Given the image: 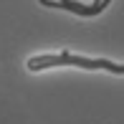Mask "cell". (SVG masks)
Returning <instances> with one entry per match:
<instances>
[{"label":"cell","mask_w":124,"mask_h":124,"mask_svg":"<svg viewBox=\"0 0 124 124\" xmlns=\"http://www.w3.org/2000/svg\"><path fill=\"white\" fill-rule=\"evenodd\" d=\"M99 3H101V0H99ZM99 3H96V5H99Z\"/></svg>","instance_id":"obj_1"}]
</instances>
